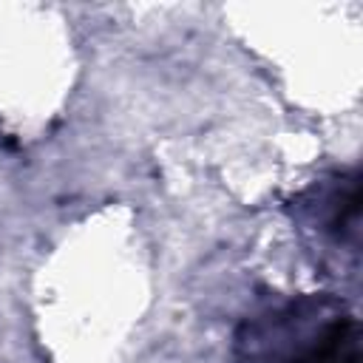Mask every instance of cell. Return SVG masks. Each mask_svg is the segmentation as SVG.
<instances>
[{
	"mask_svg": "<svg viewBox=\"0 0 363 363\" xmlns=\"http://www.w3.org/2000/svg\"><path fill=\"white\" fill-rule=\"evenodd\" d=\"M233 363H363L360 323L329 292L295 295L247 315L230 349Z\"/></svg>",
	"mask_w": 363,
	"mask_h": 363,
	"instance_id": "obj_1",
	"label": "cell"
},
{
	"mask_svg": "<svg viewBox=\"0 0 363 363\" xmlns=\"http://www.w3.org/2000/svg\"><path fill=\"white\" fill-rule=\"evenodd\" d=\"M298 218L303 227H312L320 238H329L337 247H357L360 224V187L354 173H337L318 182L301 201Z\"/></svg>",
	"mask_w": 363,
	"mask_h": 363,
	"instance_id": "obj_2",
	"label": "cell"
}]
</instances>
